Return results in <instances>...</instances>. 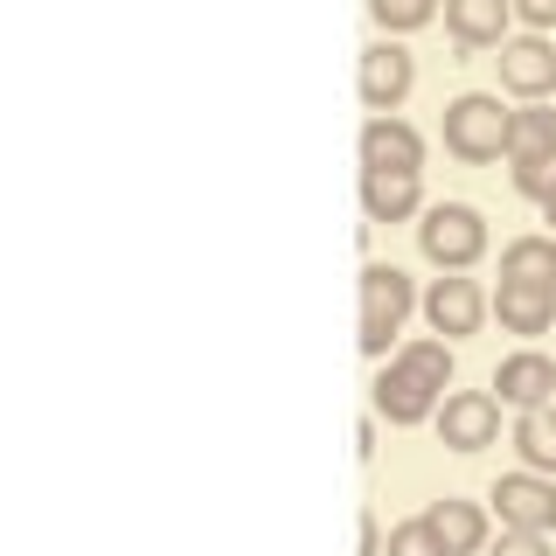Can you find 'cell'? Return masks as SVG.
I'll list each match as a JSON object with an SVG mask.
<instances>
[{
	"instance_id": "1",
	"label": "cell",
	"mask_w": 556,
	"mask_h": 556,
	"mask_svg": "<svg viewBox=\"0 0 556 556\" xmlns=\"http://www.w3.org/2000/svg\"><path fill=\"white\" fill-rule=\"evenodd\" d=\"M508 118L515 112L494 91H459L445 104V118H439V139H445V153L459 167H486V161L508 153Z\"/></svg>"
},
{
	"instance_id": "2",
	"label": "cell",
	"mask_w": 556,
	"mask_h": 556,
	"mask_svg": "<svg viewBox=\"0 0 556 556\" xmlns=\"http://www.w3.org/2000/svg\"><path fill=\"white\" fill-rule=\"evenodd\" d=\"M486 216L473 202H431L425 216H417V251H425V265L439 271H473L486 257Z\"/></svg>"
},
{
	"instance_id": "3",
	"label": "cell",
	"mask_w": 556,
	"mask_h": 556,
	"mask_svg": "<svg viewBox=\"0 0 556 556\" xmlns=\"http://www.w3.org/2000/svg\"><path fill=\"white\" fill-rule=\"evenodd\" d=\"M417 300H425V292H417L396 265H362V355L390 362Z\"/></svg>"
},
{
	"instance_id": "4",
	"label": "cell",
	"mask_w": 556,
	"mask_h": 556,
	"mask_svg": "<svg viewBox=\"0 0 556 556\" xmlns=\"http://www.w3.org/2000/svg\"><path fill=\"white\" fill-rule=\"evenodd\" d=\"M417 313H425V327L439 341H466V334H480L486 327V313H494V300L480 292V278H466V271H439L425 286V300H417Z\"/></svg>"
},
{
	"instance_id": "5",
	"label": "cell",
	"mask_w": 556,
	"mask_h": 556,
	"mask_svg": "<svg viewBox=\"0 0 556 556\" xmlns=\"http://www.w3.org/2000/svg\"><path fill=\"white\" fill-rule=\"evenodd\" d=\"M439 404H445L439 382H425L410 362H396V355L382 362L376 382H369V410L390 417V425H431V417H439Z\"/></svg>"
},
{
	"instance_id": "6",
	"label": "cell",
	"mask_w": 556,
	"mask_h": 556,
	"mask_svg": "<svg viewBox=\"0 0 556 556\" xmlns=\"http://www.w3.org/2000/svg\"><path fill=\"white\" fill-rule=\"evenodd\" d=\"M486 501H494L501 529H521V535H549L556 529V480L549 473H501L494 486H486Z\"/></svg>"
},
{
	"instance_id": "7",
	"label": "cell",
	"mask_w": 556,
	"mask_h": 556,
	"mask_svg": "<svg viewBox=\"0 0 556 556\" xmlns=\"http://www.w3.org/2000/svg\"><path fill=\"white\" fill-rule=\"evenodd\" d=\"M410 84H417V56L396 35H382V42H369L362 49V77H355V91H362V104H369V118H382V112H396V104L410 98Z\"/></svg>"
},
{
	"instance_id": "8",
	"label": "cell",
	"mask_w": 556,
	"mask_h": 556,
	"mask_svg": "<svg viewBox=\"0 0 556 556\" xmlns=\"http://www.w3.org/2000/svg\"><path fill=\"white\" fill-rule=\"evenodd\" d=\"M439 439L445 452H486L501 439V396H486V390H445V404H439Z\"/></svg>"
},
{
	"instance_id": "9",
	"label": "cell",
	"mask_w": 556,
	"mask_h": 556,
	"mask_svg": "<svg viewBox=\"0 0 556 556\" xmlns=\"http://www.w3.org/2000/svg\"><path fill=\"white\" fill-rule=\"evenodd\" d=\"M501 91L521 104H549V91H556V42L549 35H508L501 42Z\"/></svg>"
},
{
	"instance_id": "10",
	"label": "cell",
	"mask_w": 556,
	"mask_h": 556,
	"mask_svg": "<svg viewBox=\"0 0 556 556\" xmlns=\"http://www.w3.org/2000/svg\"><path fill=\"white\" fill-rule=\"evenodd\" d=\"M362 216L369 223H417L425 216V174H410V167H362Z\"/></svg>"
},
{
	"instance_id": "11",
	"label": "cell",
	"mask_w": 556,
	"mask_h": 556,
	"mask_svg": "<svg viewBox=\"0 0 556 556\" xmlns=\"http://www.w3.org/2000/svg\"><path fill=\"white\" fill-rule=\"evenodd\" d=\"M515 28V0H445V35L459 56H480V49H501Z\"/></svg>"
},
{
	"instance_id": "12",
	"label": "cell",
	"mask_w": 556,
	"mask_h": 556,
	"mask_svg": "<svg viewBox=\"0 0 556 556\" xmlns=\"http://www.w3.org/2000/svg\"><path fill=\"white\" fill-rule=\"evenodd\" d=\"M494 390H501V404H515V410H543V404H556V362L535 355V348H515L494 369Z\"/></svg>"
},
{
	"instance_id": "13",
	"label": "cell",
	"mask_w": 556,
	"mask_h": 556,
	"mask_svg": "<svg viewBox=\"0 0 556 556\" xmlns=\"http://www.w3.org/2000/svg\"><path fill=\"white\" fill-rule=\"evenodd\" d=\"M362 167H410V174H425V132L410 126V118H396V112H382L362 126Z\"/></svg>"
},
{
	"instance_id": "14",
	"label": "cell",
	"mask_w": 556,
	"mask_h": 556,
	"mask_svg": "<svg viewBox=\"0 0 556 556\" xmlns=\"http://www.w3.org/2000/svg\"><path fill=\"white\" fill-rule=\"evenodd\" d=\"M425 521H431V535L445 543V556H480L486 549V508H480V501L445 494V501L425 508Z\"/></svg>"
},
{
	"instance_id": "15",
	"label": "cell",
	"mask_w": 556,
	"mask_h": 556,
	"mask_svg": "<svg viewBox=\"0 0 556 556\" xmlns=\"http://www.w3.org/2000/svg\"><path fill=\"white\" fill-rule=\"evenodd\" d=\"M494 320H501V334H549V327H556V292H543V286H501L494 292Z\"/></svg>"
},
{
	"instance_id": "16",
	"label": "cell",
	"mask_w": 556,
	"mask_h": 556,
	"mask_svg": "<svg viewBox=\"0 0 556 556\" xmlns=\"http://www.w3.org/2000/svg\"><path fill=\"white\" fill-rule=\"evenodd\" d=\"M501 286H543V292H556V237L501 243Z\"/></svg>"
},
{
	"instance_id": "17",
	"label": "cell",
	"mask_w": 556,
	"mask_h": 556,
	"mask_svg": "<svg viewBox=\"0 0 556 556\" xmlns=\"http://www.w3.org/2000/svg\"><path fill=\"white\" fill-rule=\"evenodd\" d=\"M508 161H556V104H515Z\"/></svg>"
},
{
	"instance_id": "18",
	"label": "cell",
	"mask_w": 556,
	"mask_h": 556,
	"mask_svg": "<svg viewBox=\"0 0 556 556\" xmlns=\"http://www.w3.org/2000/svg\"><path fill=\"white\" fill-rule=\"evenodd\" d=\"M515 452H521V466H529V473H549L556 480V404L515 417Z\"/></svg>"
},
{
	"instance_id": "19",
	"label": "cell",
	"mask_w": 556,
	"mask_h": 556,
	"mask_svg": "<svg viewBox=\"0 0 556 556\" xmlns=\"http://www.w3.org/2000/svg\"><path fill=\"white\" fill-rule=\"evenodd\" d=\"M369 22L382 35H410V28L439 22V0H369Z\"/></svg>"
},
{
	"instance_id": "20",
	"label": "cell",
	"mask_w": 556,
	"mask_h": 556,
	"mask_svg": "<svg viewBox=\"0 0 556 556\" xmlns=\"http://www.w3.org/2000/svg\"><path fill=\"white\" fill-rule=\"evenodd\" d=\"M396 362H410L425 382H439V390H452V341H439V334H425V341H404L396 348Z\"/></svg>"
},
{
	"instance_id": "21",
	"label": "cell",
	"mask_w": 556,
	"mask_h": 556,
	"mask_svg": "<svg viewBox=\"0 0 556 556\" xmlns=\"http://www.w3.org/2000/svg\"><path fill=\"white\" fill-rule=\"evenodd\" d=\"M382 556H445V543L431 535V521L417 515V521H396V529H390V543H382Z\"/></svg>"
},
{
	"instance_id": "22",
	"label": "cell",
	"mask_w": 556,
	"mask_h": 556,
	"mask_svg": "<svg viewBox=\"0 0 556 556\" xmlns=\"http://www.w3.org/2000/svg\"><path fill=\"white\" fill-rule=\"evenodd\" d=\"M508 181H515V195H529L535 208H543V202L556 195V161H515Z\"/></svg>"
},
{
	"instance_id": "23",
	"label": "cell",
	"mask_w": 556,
	"mask_h": 556,
	"mask_svg": "<svg viewBox=\"0 0 556 556\" xmlns=\"http://www.w3.org/2000/svg\"><path fill=\"white\" fill-rule=\"evenodd\" d=\"M486 556H556V549H549V535H521V529H501V543L486 549Z\"/></svg>"
},
{
	"instance_id": "24",
	"label": "cell",
	"mask_w": 556,
	"mask_h": 556,
	"mask_svg": "<svg viewBox=\"0 0 556 556\" xmlns=\"http://www.w3.org/2000/svg\"><path fill=\"white\" fill-rule=\"evenodd\" d=\"M515 22L529 28V35H543V28H556V0H515Z\"/></svg>"
},
{
	"instance_id": "25",
	"label": "cell",
	"mask_w": 556,
	"mask_h": 556,
	"mask_svg": "<svg viewBox=\"0 0 556 556\" xmlns=\"http://www.w3.org/2000/svg\"><path fill=\"white\" fill-rule=\"evenodd\" d=\"M355 549H362V556H382V521H376V515L355 521Z\"/></svg>"
},
{
	"instance_id": "26",
	"label": "cell",
	"mask_w": 556,
	"mask_h": 556,
	"mask_svg": "<svg viewBox=\"0 0 556 556\" xmlns=\"http://www.w3.org/2000/svg\"><path fill=\"white\" fill-rule=\"evenodd\" d=\"M543 223H549V237H556V195H549V202H543Z\"/></svg>"
}]
</instances>
